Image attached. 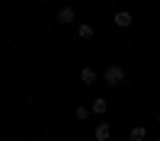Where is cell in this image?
I'll return each instance as SVG.
<instances>
[{
    "mask_svg": "<svg viewBox=\"0 0 160 141\" xmlns=\"http://www.w3.org/2000/svg\"><path fill=\"white\" fill-rule=\"evenodd\" d=\"M102 80L109 83V87H118V83L125 80V68H122V64H109L106 74H102Z\"/></svg>",
    "mask_w": 160,
    "mask_h": 141,
    "instance_id": "1",
    "label": "cell"
},
{
    "mask_svg": "<svg viewBox=\"0 0 160 141\" xmlns=\"http://www.w3.org/2000/svg\"><path fill=\"white\" fill-rule=\"evenodd\" d=\"M109 135H112V125L109 122H99L96 128H93V141H109Z\"/></svg>",
    "mask_w": 160,
    "mask_h": 141,
    "instance_id": "2",
    "label": "cell"
},
{
    "mask_svg": "<svg viewBox=\"0 0 160 141\" xmlns=\"http://www.w3.org/2000/svg\"><path fill=\"white\" fill-rule=\"evenodd\" d=\"M115 26H118V29H128V26H131V13L128 10H115Z\"/></svg>",
    "mask_w": 160,
    "mask_h": 141,
    "instance_id": "3",
    "label": "cell"
},
{
    "mask_svg": "<svg viewBox=\"0 0 160 141\" xmlns=\"http://www.w3.org/2000/svg\"><path fill=\"white\" fill-rule=\"evenodd\" d=\"M74 16H77V13H74V7H61V10H58V23H64V26H68V23H74Z\"/></svg>",
    "mask_w": 160,
    "mask_h": 141,
    "instance_id": "4",
    "label": "cell"
},
{
    "mask_svg": "<svg viewBox=\"0 0 160 141\" xmlns=\"http://www.w3.org/2000/svg\"><path fill=\"white\" fill-rule=\"evenodd\" d=\"M106 109H109V103H106L102 96H96V99H93V106H90V112H93V115H102Z\"/></svg>",
    "mask_w": 160,
    "mask_h": 141,
    "instance_id": "5",
    "label": "cell"
},
{
    "mask_svg": "<svg viewBox=\"0 0 160 141\" xmlns=\"http://www.w3.org/2000/svg\"><path fill=\"white\" fill-rule=\"evenodd\" d=\"M144 138H148V128H144V125H135L128 132V141H144Z\"/></svg>",
    "mask_w": 160,
    "mask_h": 141,
    "instance_id": "6",
    "label": "cell"
},
{
    "mask_svg": "<svg viewBox=\"0 0 160 141\" xmlns=\"http://www.w3.org/2000/svg\"><path fill=\"white\" fill-rule=\"evenodd\" d=\"M77 38H93V26L90 23H80L77 26Z\"/></svg>",
    "mask_w": 160,
    "mask_h": 141,
    "instance_id": "7",
    "label": "cell"
},
{
    "mask_svg": "<svg viewBox=\"0 0 160 141\" xmlns=\"http://www.w3.org/2000/svg\"><path fill=\"white\" fill-rule=\"evenodd\" d=\"M90 115H93V112H90V106H77V109H74V119H77V122H87Z\"/></svg>",
    "mask_w": 160,
    "mask_h": 141,
    "instance_id": "8",
    "label": "cell"
},
{
    "mask_svg": "<svg viewBox=\"0 0 160 141\" xmlns=\"http://www.w3.org/2000/svg\"><path fill=\"white\" fill-rule=\"evenodd\" d=\"M80 80H83V83H96V71H93V68H83V71H80Z\"/></svg>",
    "mask_w": 160,
    "mask_h": 141,
    "instance_id": "9",
    "label": "cell"
},
{
    "mask_svg": "<svg viewBox=\"0 0 160 141\" xmlns=\"http://www.w3.org/2000/svg\"><path fill=\"white\" fill-rule=\"evenodd\" d=\"M157 122H160V112H157Z\"/></svg>",
    "mask_w": 160,
    "mask_h": 141,
    "instance_id": "10",
    "label": "cell"
},
{
    "mask_svg": "<svg viewBox=\"0 0 160 141\" xmlns=\"http://www.w3.org/2000/svg\"><path fill=\"white\" fill-rule=\"evenodd\" d=\"M157 141H160V138H157Z\"/></svg>",
    "mask_w": 160,
    "mask_h": 141,
    "instance_id": "11",
    "label": "cell"
}]
</instances>
